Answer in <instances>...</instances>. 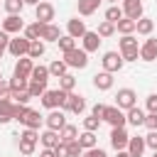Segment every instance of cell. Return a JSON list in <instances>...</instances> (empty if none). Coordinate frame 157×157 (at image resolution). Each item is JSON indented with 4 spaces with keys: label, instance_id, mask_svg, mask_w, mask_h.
Wrapping results in <instances>:
<instances>
[{
    "label": "cell",
    "instance_id": "cell-25",
    "mask_svg": "<svg viewBox=\"0 0 157 157\" xmlns=\"http://www.w3.org/2000/svg\"><path fill=\"white\" fill-rule=\"evenodd\" d=\"M135 27H137V22H135V20H130V17H123V20H118V22H115V32H120V34H132V32H135Z\"/></svg>",
    "mask_w": 157,
    "mask_h": 157
},
{
    "label": "cell",
    "instance_id": "cell-51",
    "mask_svg": "<svg viewBox=\"0 0 157 157\" xmlns=\"http://www.w3.org/2000/svg\"><path fill=\"white\" fill-rule=\"evenodd\" d=\"M12 91H10V83H2L0 81V101H10Z\"/></svg>",
    "mask_w": 157,
    "mask_h": 157
},
{
    "label": "cell",
    "instance_id": "cell-23",
    "mask_svg": "<svg viewBox=\"0 0 157 157\" xmlns=\"http://www.w3.org/2000/svg\"><path fill=\"white\" fill-rule=\"evenodd\" d=\"M15 120V103L12 101H0V123Z\"/></svg>",
    "mask_w": 157,
    "mask_h": 157
},
{
    "label": "cell",
    "instance_id": "cell-43",
    "mask_svg": "<svg viewBox=\"0 0 157 157\" xmlns=\"http://www.w3.org/2000/svg\"><path fill=\"white\" fill-rule=\"evenodd\" d=\"M66 145H69V157H81V155H83V147H81L78 140H71V142H66Z\"/></svg>",
    "mask_w": 157,
    "mask_h": 157
},
{
    "label": "cell",
    "instance_id": "cell-11",
    "mask_svg": "<svg viewBox=\"0 0 157 157\" xmlns=\"http://www.w3.org/2000/svg\"><path fill=\"white\" fill-rule=\"evenodd\" d=\"M140 59L142 61H155L157 59V39L147 37L145 44H140Z\"/></svg>",
    "mask_w": 157,
    "mask_h": 157
},
{
    "label": "cell",
    "instance_id": "cell-7",
    "mask_svg": "<svg viewBox=\"0 0 157 157\" xmlns=\"http://www.w3.org/2000/svg\"><path fill=\"white\" fill-rule=\"evenodd\" d=\"M128 142H130V135L125 128H113L110 130V147L118 152V150H128Z\"/></svg>",
    "mask_w": 157,
    "mask_h": 157
},
{
    "label": "cell",
    "instance_id": "cell-46",
    "mask_svg": "<svg viewBox=\"0 0 157 157\" xmlns=\"http://www.w3.org/2000/svg\"><path fill=\"white\" fill-rule=\"evenodd\" d=\"M145 128L147 130H157V113H147L145 115Z\"/></svg>",
    "mask_w": 157,
    "mask_h": 157
},
{
    "label": "cell",
    "instance_id": "cell-52",
    "mask_svg": "<svg viewBox=\"0 0 157 157\" xmlns=\"http://www.w3.org/2000/svg\"><path fill=\"white\" fill-rule=\"evenodd\" d=\"M103 113H105V105H103V103H96V105L91 108V115H96V118H101V120H103Z\"/></svg>",
    "mask_w": 157,
    "mask_h": 157
},
{
    "label": "cell",
    "instance_id": "cell-21",
    "mask_svg": "<svg viewBox=\"0 0 157 157\" xmlns=\"http://www.w3.org/2000/svg\"><path fill=\"white\" fill-rule=\"evenodd\" d=\"M42 120H44V118L39 115V110H32V108H29V110L22 115L20 123H25V128H34V130H39V123H42Z\"/></svg>",
    "mask_w": 157,
    "mask_h": 157
},
{
    "label": "cell",
    "instance_id": "cell-19",
    "mask_svg": "<svg viewBox=\"0 0 157 157\" xmlns=\"http://www.w3.org/2000/svg\"><path fill=\"white\" fill-rule=\"evenodd\" d=\"M145 147H147V142H145V137H140V135L130 137V142H128V152H130V157H142Z\"/></svg>",
    "mask_w": 157,
    "mask_h": 157
},
{
    "label": "cell",
    "instance_id": "cell-33",
    "mask_svg": "<svg viewBox=\"0 0 157 157\" xmlns=\"http://www.w3.org/2000/svg\"><path fill=\"white\" fill-rule=\"evenodd\" d=\"M2 7L7 10V15H20L25 7V0H2Z\"/></svg>",
    "mask_w": 157,
    "mask_h": 157
},
{
    "label": "cell",
    "instance_id": "cell-39",
    "mask_svg": "<svg viewBox=\"0 0 157 157\" xmlns=\"http://www.w3.org/2000/svg\"><path fill=\"white\" fill-rule=\"evenodd\" d=\"M56 44H59V49H61V52H69V49H74V47H76V39H74L71 34H64V37H59V42H56Z\"/></svg>",
    "mask_w": 157,
    "mask_h": 157
},
{
    "label": "cell",
    "instance_id": "cell-29",
    "mask_svg": "<svg viewBox=\"0 0 157 157\" xmlns=\"http://www.w3.org/2000/svg\"><path fill=\"white\" fill-rule=\"evenodd\" d=\"M66 69H69V64H66L64 59H54V61L49 64V74L56 76V78H61V76L66 74Z\"/></svg>",
    "mask_w": 157,
    "mask_h": 157
},
{
    "label": "cell",
    "instance_id": "cell-50",
    "mask_svg": "<svg viewBox=\"0 0 157 157\" xmlns=\"http://www.w3.org/2000/svg\"><path fill=\"white\" fill-rule=\"evenodd\" d=\"M54 155H56V157H69V145H66V142H59V145L54 147Z\"/></svg>",
    "mask_w": 157,
    "mask_h": 157
},
{
    "label": "cell",
    "instance_id": "cell-16",
    "mask_svg": "<svg viewBox=\"0 0 157 157\" xmlns=\"http://www.w3.org/2000/svg\"><path fill=\"white\" fill-rule=\"evenodd\" d=\"M66 32H69L74 39H81V37H83L88 29H86V22H83V20L74 17V20H69V22H66Z\"/></svg>",
    "mask_w": 157,
    "mask_h": 157
},
{
    "label": "cell",
    "instance_id": "cell-48",
    "mask_svg": "<svg viewBox=\"0 0 157 157\" xmlns=\"http://www.w3.org/2000/svg\"><path fill=\"white\" fill-rule=\"evenodd\" d=\"M145 142H147V147L155 152V150H157V130H150V135L145 137Z\"/></svg>",
    "mask_w": 157,
    "mask_h": 157
},
{
    "label": "cell",
    "instance_id": "cell-26",
    "mask_svg": "<svg viewBox=\"0 0 157 157\" xmlns=\"http://www.w3.org/2000/svg\"><path fill=\"white\" fill-rule=\"evenodd\" d=\"M59 37H61V29L56 27V25H44V29H42V39L44 42H59Z\"/></svg>",
    "mask_w": 157,
    "mask_h": 157
},
{
    "label": "cell",
    "instance_id": "cell-2",
    "mask_svg": "<svg viewBox=\"0 0 157 157\" xmlns=\"http://www.w3.org/2000/svg\"><path fill=\"white\" fill-rule=\"evenodd\" d=\"M120 54H123L125 61H137V56H140V44H137V39H135L132 34H123V39H120Z\"/></svg>",
    "mask_w": 157,
    "mask_h": 157
},
{
    "label": "cell",
    "instance_id": "cell-42",
    "mask_svg": "<svg viewBox=\"0 0 157 157\" xmlns=\"http://www.w3.org/2000/svg\"><path fill=\"white\" fill-rule=\"evenodd\" d=\"M34 147H37V142H29V140H22V137H20V152H22L25 157H29V155L34 152Z\"/></svg>",
    "mask_w": 157,
    "mask_h": 157
},
{
    "label": "cell",
    "instance_id": "cell-17",
    "mask_svg": "<svg viewBox=\"0 0 157 157\" xmlns=\"http://www.w3.org/2000/svg\"><path fill=\"white\" fill-rule=\"evenodd\" d=\"M81 42H83V49L91 54V52H98V47H101L103 37H101L98 32H86V34L81 37Z\"/></svg>",
    "mask_w": 157,
    "mask_h": 157
},
{
    "label": "cell",
    "instance_id": "cell-38",
    "mask_svg": "<svg viewBox=\"0 0 157 157\" xmlns=\"http://www.w3.org/2000/svg\"><path fill=\"white\" fill-rule=\"evenodd\" d=\"M96 32H98V34H101V37L105 39V37L115 34V25H113V22H108V20H103V22L98 25V29H96Z\"/></svg>",
    "mask_w": 157,
    "mask_h": 157
},
{
    "label": "cell",
    "instance_id": "cell-28",
    "mask_svg": "<svg viewBox=\"0 0 157 157\" xmlns=\"http://www.w3.org/2000/svg\"><path fill=\"white\" fill-rule=\"evenodd\" d=\"M152 29H155V22H152L150 17H140V20H137V27H135V32H137V34L150 37V34H152Z\"/></svg>",
    "mask_w": 157,
    "mask_h": 157
},
{
    "label": "cell",
    "instance_id": "cell-15",
    "mask_svg": "<svg viewBox=\"0 0 157 157\" xmlns=\"http://www.w3.org/2000/svg\"><path fill=\"white\" fill-rule=\"evenodd\" d=\"M66 110H71V113H83L86 110V98L83 96H78V93H69V98H66V105H64Z\"/></svg>",
    "mask_w": 157,
    "mask_h": 157
},
{
    "label": "cell",
    "instance_id": "cell-8",
    "mask_svg": "<svg viewBox=\"0 0 157 157\" xmlns=\"http://www.w3.org/2000/svg\"><path fill=\"white\" fill-rule=\"evenodd\" d=\"M29 39L27 37H15V39H10V44H7V52L12 54V56H27V52H29Z\"/></svg>",
    "mask_w": 157,
    "mask_h": 157
},
{
    "label": "cell",
    "instance_id": "cell-37",
    "mask_svg": "<svg viewBox=\"0 0 157 157\" xmlns=\"http://www.w3.org/2000/svg\"><path fill=\"white\" fill-rule=\"evenodd\" d=\"M59 88H61V91H66V93H71V91L76 88V78H74L71 74H64V76L59 78Z\"/></svg>",
    "mask_w": 157,
    "mask_h": 157
},
{
    "label": "cell",
    "instance_id": "cell-18",
    "mask_svg": "<svg viewBox=\"0 0 157 157\" xmlns=\"http://www.w3.org/2000/svg\"><path fill=\"white\" fill-rule=\"evenodd\" d=\"M93 86H96L98 91H110V88H113V74H110V71L96 74V76H93Z\"/></svg>",
    "mask_w": 157,
    "mask_h": 157
},
{
    "label": "cell",
    "instance_id": "cell-55",
    "mask_svg": "<svg viewBox=\"0 0 157 157\" xmlns=\"http://www.w3.org/2000/svg\"><path fill=\"white\" fill-rule=\"evenodd\" d=\"M115 157H130V152H128V150H118V155H115Z\"/></svg>",
    "mask_w": 157,
    "mask_h": 157
},
{
    "label": "cell",
    "instance_id": "cell-1",
    "mask_svg": "<svg viewBox=\"0 0 157 157\" xmlns=\"http://www.w3.org/2000/svg\"><path fill=\"white\" fill-rule=\"evenodd\" d=\"M66 98H69V93L66 91H61V88H47L44 91V96H42V105L44 108H49V110H54V108H64L66 105Z\"/></svg>",
    "mask_w": 157,
    "mask_h": 157
},
{
    "label": "cell",
    "instance_id": "cell-20",
    "mask_svg": "<svg viewBox=\"0 0 157 157\" xmlns=\"http://www.w3.org/2000/svg\"><path fill=\"white\" fill-rule=\"evenodd\" d=\"M39 142H42L44 147H52V150H54V147L61 142V135H59L56 130H49V128H47V130L39 135Z\"/></svg>",
    "mask_w": 157,
    "mask_h": 157
},
{
    "label": "cell",
    "instance_id": "cell-14",
    "mask_svg": "<svg viewBox=\"0 0 157 157\" xmlns=\"http://www.w3.org/2000/svg\"><path fill=\"white\" fill-rule=\"evenodd\" d=\"M32 69H34V61H32L29 56H20L17 64H15V76H20V78H29V76H32Z\"/></svg>",
    "mask_w": 157,
    "mask_h": 157
},
{
    "label": "cell",
    "instance_id": "cell-47",
    "mask_svg": "<svg viewBox=\"0 0 157 157\" xmlns=\"http://www.w3.org/2000/svg\"><path fill=\"white\" fill-rule=\"evenodd\" d=\"M145 105H147V113H157V93H150Z\"/></svg>",
    "mask_w": 157,
    "mask_h": 157
},
{
    "label": "cell",
    "instance_id": "cell-13",
    "mask_svg": "<svg viewBox=\"0 0 157 157\" xmlns=\"http://www.w3.org/2000/svg\"><path fill=\"white\" fill-rule=\"evenodd\" d=\"M123 12H125V17L137 22L142 17V0H123Z\"/></svg>",
    "mask_w": 157,
    "mask_h": 157
},
{
    "label": "cell",
    "instance_id": "cell-27",
    "mask_svg": "<svg viewBox=\"0 0 157 157\" xmlns=\"http://www.w3.org/2000/svg\"><path fill=\"white\" fill-rule=\"evenodd\" d=\"M42 29H44V25L42 22H34V25H27L22 32H25V37L29 42H34V39H42Z\"/></svg>",
    "mask_w": 157,
    "mask_h": 157
},
{
    "label": "cell",
    "instance_id": "cell-6",
    "mask_svg": "<svg viewBox=\"0 0 157 157\" xmlns=\"http://www.w3.org/2000/svg\"><path fill=\"white\" fill-rule=\"evenodd\" d=\"M103 120L105 123H110L113 128H125V123H128V118H125V113L118 108V105H105V113H103Z\"/></svg>",
    "mask_w": 157,
    "mask_h": 157
},
{
    "label": "cell",
    "instance_id": "cell-57",
    "mask_svg": "<svg viewBox=\"0 0 157 157\" xmlns=\"http://www.w3.org/2000/svg\"><path fill=\"white\" fill-rule=\"evenodd\" d=\"M5 52H7V49H2V47H0V59H2V54H5Z\"/></svg>",
    "mask_w": 157,
    "mask_h": 157
},
{
    "label": "cell",
    "instance_id": "cell-22",
    "mask_svg": "<svg viewBox=\"0 0 157 157\" xmlns=\"http://www.w3.org/2000/svg\"><path fill=\"white\" fill-rule=\"evenodd\" d=\"M125 118H128V123H130L132 128H140V125H145V113H142L137 105H132V108L125 113Z\"/></svg>",
    "mask_w": 157,
    "mask_h": 157
},
{
    "label": "cell",
    "instance_id": "cell-44",
    "mask_svg": "<svg viewBox=\"0 0 157 157\" xmlns=\"http://www.w3.org/2000/svg\"><path fill=\"white\" fill-rule=\"evenodd\" d=\"M10 98H15V101H17V103H25V105H27V103H29V98H32V96H29V91H27V88H25V91H12V96H10Z\"/></svg>",
    "mask_w": 157,
    "mask_h": 157
},
{
    "label": "cell",
    "instance_id": "cell-34",
    "mask_svg": "<svg viewBox=\"0 0 157 157\" xmlns=\"http://www.w3.org/2000/svg\"><path fill=\"white\" fill-rule=\"evenodd\" d=\"M123 17H125V12H123V7H118V5H110V7L105 10V20L113 22V25H115L118 20H123Z\"/></svg>",
    "mask_w": 157,
    "mask_h": 157
},
{
    "label": "cell",
    "instance_id": "cell-3",
    "mask_svg": "<svg viewBox=\"0 0 157 157\" xmlns=\"http://www.w3.org/2000/svg\"><path fill=\"white\" fill-rule=\"evenodd\" d=\"M64 61H66L71 69H86V66H88V52L74 47V49L64 52Z\"/></svg>",
    "mask_w": 157,
    "mask_h": 157
},
{
    "label": "cell",
    "instance_id": "cell-10",
    "mask_svg": "<svg viewBox=\"0 0 157 157\" xmlns=\"http://www.w3.org/2000/svg\"><path fill=\"white\" fill-rule=\"evenodd\" d=\"M44 123H47L49 130H56V132H59V130L66 125V115H64L61 108H54V110H49V115L44 118Z\"/></svg>",
    "mask_w": 157,
    "mask_h": 157
},
{
    "label": "cell",
    "instance_id": "cell-53",
    "mask_svg": "<svg viewBox=\"0 0 157 157\" xmlns=\"http://www.w3.org/2000/svg\"><path fill=\"white\" fill-rule=\"evenodd\" d=\"M7 44H10V34H7L5 29H0V47L7 49Z\"/></svg>",
    "mask_w": 157,
    "mask_h": 157
},
{
    "label": "cell",
    "instance_id": "cell-45",
    "mask_svg": "<svg viewBox=\"0 0 157 157\" xmlns=\"http://www.w3.org/2000/svg\"><path fill=\"white\" fill-rule=\"evenodd\" d=\"M22 140H29V142H39V132L34 130V128H25V132L20 135Z\"/></svg>",
    "mask_w": 157,
    "mask_h": 157
},
{
    "label": "cell",
    "instance_id": "cell-58",
    "mask_svg": "<svg viewBox=\"0 0 157 157\" xmlns=\"http://www.w3.org/2000/svg\"><path fill=\"white\" fill-rule=\"evenodd\" d=\"M152 157H157V150H155V152H152Z\"/></svg>",
    "mask_w": 157,
    "mask_h": 157
},
{
    "label": "cell",
    "instance_id": "cell-24",
    "mask_svg": "<svg viewBox=\"0 0 157 157\" xmlns=\"http://www.w3.org/2000/svg\"><path fill=\"white\" fill-rule=\"evenodd\" d=\"M98 7H101V0H78V15H81V17L93 15Z\"/></svg>",
    "mask_w": 157,
    "mask_h": 157
},
{
    "label": "cell",
    "instance_id": "cell-60",
    "mask_svg": "<svg viewBox=\"0 0 157 157\" xmlns=\"http://www.w3.org/2000/svg\"><path fill=\"white\" fill-rule=\"evenodd\" d=\"M0 81H2V74H0Z\"/></svg>",
    "mask_w": 157,
    "mask_h": 157
},
{
    "label": "cell",
    "instance_id": "cell-31",
    "mask_svg": "<svg viewBox=\"0 0 157 157\" xmlns=\"http://www.w3.org/2000/svg\"><path fill=\"white\" fill-rule=\"evenodd\" d=\"M52 74H49V66H34L32 69V76H29V81H42V83H47V78H49Z\"/></svg>",
    "mask_w": 157,
    "mask_h": 157
},
{
    "label": "cell",
    "instance_id": "cell-56",
    "mask_svg": "<svg viewBox=\"0 0 157 157\" xmlns=\"http://www.w3.org/2000/svg\"><path fill=\"white\" fill-rule=\"evenodd\" d=\"M42 0H25V5H39Z\"/></svg>",
    "mask_w": 157,
    "mask_h": 157
},
{
    "label": "cell",
    "instance_id": "cell-40",
    "mask_svg": "<svg viewBox=\"0 0 157 157\" xmlns=\"http://www.w3.org/2000/svg\"><path fill=\"white\" fill-rule=\"evenodd\" d=\"M101 128V118H96V115H88L86 120H83V130H91V132H96Z\"/></svg>",
    "mask_w": 157,
    "mask_h": 157
},
{
    "label": "cell",
    "instance_id": "cell-32",
    "mask_svg": "<svg viewBox=\"0 0 157 157\" xmlns=\"http://www.w3.org/2000/svg\"><path fill=\"white\" fill-rule=\"evenodd\" d=\"M59 135H61V142H71V140H78V130H76V125H64L61 130H59Z\"/></svg>",
    "mask_w": 157,
    "mask_h": 157
},
{
    "label": "cell",
    "instance_id": "cell-49",
    "mask_svg": "<svg viewBox=\"0 0 157 157\" xmlns=\"http://www.w3.org/2000/svg\"><path fill=\"white\" fill-rule=\"evenodd\" d=\"M81 157H108L101 147H91V150H83V155Z\"/></svg>",
    "mask_w": 157,
    "mask_h": 157
},
{
    "label": "cell",
    "instance_id": "cell-35",
    "mask_svg": "<svg viewBox=\"0 0 157 157\" xmlns=\"http://www.w3.org/2000/svg\"><path fill=\"white\" fill-rule=\"evenodd\" d=\"M27 91H29V96H32V98H42V96H44V91H47V83H42V81H29Z\"/></svg>",
    "mask_w": 157,
    "mask_h": 157
},
{
    "label": "cell",
    "instance_id": "cell-4",
    "mask_svg": "<svg viewBox=\"0 0 157 157\" xmlns=\"http://www.w3.org/2000/svg\"><path fill=\"white\" fill-rule=\"evenodd\" d=\"M115 105L120 110H130L132 105H137V93L132 88H118L115 93Z\"/></svg>",
    "mask_w": 157,
    "mask_h": 157
},
{
    "label": "cell",
    "instance_id": "cell-30",
    "mask_svg": "<svg viewBox=\"0 0 157 157\" xmlns=\"http://www.w3.org/2000/svg\"><path fill=\"white\" fill-rule=\"evenodd\" d=\"M78 142H81V147H83V150L98 147V145H96V142H98V140H96V132H91V130H83V132L78 135Z\"/></svg>",
    "mask_w": 157,
    "mask_h": 157
},
{
    "label": "cell",
    "instance_id": "cell-59",
    "mask_svg": "<svg viewBox=\"0 0 157 157\" xmlns=\"http://www.w3.org/2000/svg\"><path fill=\"white\" fill-rule=\"evenodd\" d=\"M108 2H118V0H108Z\"/></svg>",
    "mask_w": 157,
    "mask_h": 157
},
{
    "label": "cell",
    "instance_id": "cell-41",
    "mask_svg": "<svg viewBox=\"0 0 157 157\" xmlns=\"http://www.w3.org/2000/svg\"><path fill=\"white\" fill-rule=\"evenodd\" d=\"M29 86V81L27 78H20V76H15L12 81H10V91H25Z\"/></svg>",
    "mask_w": 157,
    "mask_h": 157
},
{
    "label": "cell",
    "instance_id": "cell-36",
    "mask_svg": "<svg viewBox=\"0 0 157 157\" xmlns=\"http://www.w3.org/2000/svg\"><path fill=\"white\" fill-rule=\"evenodd\" d=\"M27 56H29V59H39V56H44V42L34 39V42L29 44V52H27Z\"/></svg>",
    "mask_w": 157,
    "mask_h": 157
},
{
    "label": "cell",
    "instance_id": "cell-9",
    "mask_svg": "<svg viewBox=\"0 0 157 157\" xmlns=\"http://www.w3.org/2000/svg\"><path fill=\"white\" fill-rule=\"evenodd\" d=\"M34 17H37V22H42V25H49V22L54 20V5L42 0L39 5H34Z\"/></svg>",
    "mask_w": 157,
    "mask_h": 157
},
{
    "label": "cell",
    "instance_id": "cell-5",
    "mask_svg": "<svg viewBox=\"0 0 157 157\" xmlns=\"http://www.w3.org/2000/svg\"><path fill=\"white\" fill-rule=\"evenodd\" d=\"M101 64H103V71L115 74V71H120V69H123L125 59H123V54H118V52H105V54H103V59H101Z\"/></svg>",
    "mask_w": 157,
    "mask_h": 157
},
{
    "label": "cell",
    "instance_id": "cell-54",
    "mask_svg": "<svg viewBox=\"0 0 157 157\" xmlns=\"http://www.w3.org/2000/svg\"><path fill=\"white\" fill-rule=\"evenodd\" d=\"M39 157H56V155H54V150H52V147H44V150L39 152Z\"/></svg>",
    "mask_w": 157,
    "mask_h": 157
},
{
    "label": "cell",
    "instance_id": "cell-12",
    "mask_svg": "<svg viewBox=\"0 0 157 157\" xmlns=\"http://www.w3.org/2000/svg\"><path fill=\"white\" fill-rule=\"evenodd\" d=\"M2 29H5L7 34H20V32L25 29V22H22L20 15H7V17L2 20Z\"/></svg>",
    "mask_w": 157,
    "mask_h": 157
}]
</instances>
